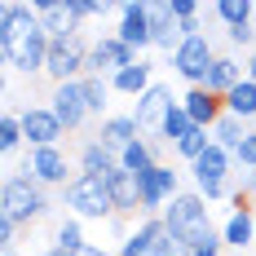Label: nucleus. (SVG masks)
Returning <instances> with one entry per match:
<instances>
[{
	"instance_id": "nucleus-1",
	"label": "nucleus",
	"mask_w": 256,
	"mask_h": 256,
	"mask_svg": "<svg viewBox=\"0 0 256 256\" xmlns=\"http://www.w3.org/2000/svg\"><path fill=\"white\" fill-rule=\"evenodd\" d=\"M164 226H168V234L177 238L186 252H199V248H208V243L221 238V230L212 226L208 199H199L194 190H181L177 199L164 208Z\"/></svg>"
},
{
	"instance_id": "nucleus-2",
	"label": "nucleus",
	"mask_w": 256,
	"mask_h": 256,
	"mask_svg": "<svg viewBox=\"0 0 256 256\" xmlns=\"http://www.w3.org/2000/svg\"><path fill=\"white\" fill-rule=\"evenodd\" d=\"M49 208H53L49 190L40 181H31L26 172H9V177L0 181V212L14 216L18 226H31V221L49 216Z\"/></svg>"
},
{
	"instance_id": "nucleus-3",
	"label": "nucleus",
	"mask_w": 256,
	"mask_h": 256,
	"mask_svg": "<svg viewBox=\"0 0 256 256\" xmlns=\"http://www.w3.org/2000/svg\"><path fill=\"white\" fill-rule=\"evenodd\" d=\"M230 172H234V154L221 150L216 142L208 146L194 164H190V177H194V194L208 199V204H221V199H234V186H230Z\"/></svg>"
},
{
	"instance_id": "nucleus-4",
	"label": "nucleus",
	"mask_w": 256,
	"mask_h": 256,
	"mask_svg": "<svg viewBox=\"0 0 256 256\" xmlns=\"http://www.w3.org/2000/svg\"><path fill=\"white\" fill-rule=\"evenodd\" d=\"M62 204H66V212H71L76 221H110V216H120L115 204H110L106 177H88V172H80V177L62 190Z\"/></svg>"
},
{
	"instance_id": "nucleus-5",
	"label": "nucleus",
	"mask_w": 256,
	"mask_h": 256,
	"mask_svg": "<svg viewBox=\"0 0 256 256\" xmlns=\"http://www.w3.org/2000/svg\"><path fill=\"white\" fill-rule=\"evenodd\" d=\"M88 44L80 31H58L49 40V62H44V76L53 84H66V80H84L88 76Z\"/></svg>"
},
{
	"instance_id": "nucleus-6",
	"label": "nucleus",
	"mask_w": 256,
	"mask_h": 256,
	"mask_svg": "<svg viewBox=\"0 0 256 256\" xmlns=\"http://www.w3.org/2000/svg\"><path fill=\"white\" fill-rule=\"evenodd\" d=\"M120 256H190V252L168 234L164 216H142V221L120 238Z\"/></svg>"
},
{
	"instance_id": "nucleus-7",
	"label": "nucleus",
	"mask_w": 256,
	"mask_h": 256,
	"mask_svg": "<svg viewBox=\"0 0 256 256\" xmlns=\"http://www.w3.org/2000/svg\"><path fill=\"white\" fill-rule=\"evenodd\" d=\"M177 194H181V177L172 164H159V168L137 177V208H142V216H164V208Z\"/></svg>"
},
{
	"instance_id": "nucleus-8",
	"label": "nucleus",
	"mask_w": 256,
	"mask_h": 256,
	"mask_svg": "<svg viewBox=\"0 0 256 256\" xmlns=\"http://www.w3.org/2000/svg\"><path fill=\"white\" fill-rule=\"evenodd\" d=\"M18 172H26L31 181H40L44 190H66V186L80 177L76 168H71V159H66V150H62V146H40V150H26V164L18 168Z\"/></svg>"
},
{
	"instance_id": "nucleus-9",
	"label": "nucleus",
	"mask_w": 256,
	"mask_h": 256,
	"mask_svg": "<svg viewBox=\"0 0 256 256\" xmlns=\"http://www.w3.org/2000/svg\"><path fill=\"white\" fill-rule=\"evenodd\" d=\"M212 62H216V49H212V40H208L204 31H199V36H186V40H181V49L168 58L172 76L186 80V88H199Z\"/></svg>"
},
{
	"instance_id": "nucleus-10",
	"label": "nucleus",
	"mask_w": 256,
	"mask_h": 256,
	"mask_svg": "<svg viewBox=\"0 0 256 256\" xmlns=\"http://www.w3.org/2000/svg\"><path fill=\"white\" fill-rule=\"evenodd\" d=\"M115 36H120L137 58H146V53L154 49L150 44V0H124V4H120V26H115Z\"/></svg>"
},
{
	"instance_id": "nucleus-11",
	"label": "nucleus",
	"mask_w": 256,
	"mask_h": 256,
	"mask_svg": "<svg viewBox=\"0 0 256 256\" xmlns=\"http://www.w3.org/2000/svg\"><path fill=\"white\" fill-rule=\"evenodd\" d=\"M132 62H137V53L128 49L115 31H110V36H93V44H88V76L115 80L124 66H132Z\"/></svg>"
},
{
	"instance_id": "nucleus-12",
	"label": "nucleus",
	"mask_w": 256,
	"mask_h": 256,
	"mask_svg": "<svg viewBox=\"0 0 256 256\" xmlns=\"http://www.w3.org/2000/svg\"><path fill=\"white\" fill-rule=\"evenodd\" d=\"M49 110L62 120V128H66V132H80V128L93 120V110H88V102H84V84H80V80L53 84V93H49Z\"/></svg>"
},
{
	"instance_id": "nucleus-13",
	"label": "nucleus",
	"mask_w": 256,
	"mask_h": 256,
	"mask_svg": "<svg viewBox=\"0 0 256 256\" xmlns=\"http://www.w3.org/2000/svg\"><path fill=\"white\" fill-rule=\"evenodd\" d=\"M40 22V14H36V4H26V0H4L0 4V62L9 66V58H14V44L22 40V31Z\"/></svg>"
},
{
	"instance_id": "nucleus-14",
	"label": "nucleus",
	"mask_w": 256,
	"mask_h": 256,
	"mask_svg": "<svg viewBox=\"0 0 256 256\" xmlns=\"http://www.w3.org/2000/svg\"><path fill=\"white\" fill-rule=\"evenodd\" d=\"M49 26L36 22L31 31H22V40L14 44V58H9V66L18 71V76H44V62H49Z\"/></svg>"
},
{
	"instance_id": "nucleus-15",
	"label": "nucleus",
	"mask_w": 256,
	"mask_h": 256,
	"mask_svg": "<svg viewBox=\"0 0 256 256\" xmlns=\"http://www.w3.org/2000/svg\"><path fill=\"white\" fill-rule=\"evenodd\" d=\"M18 120H22V132H26V150L62 146V137H66L62 120L53 115L49 106H22V110H18Z\"/></svg>"
},
{
	"instance_id": "nucleus-16",
	"label": "nucleus",
	"mask_w": 256,
	"mask_h": 256,
	"mask_svg": "<svg viewBox=\"0 0 256 256\" xmlns=\"http://www.w3.org/2000/svg\"><path fill=\"white\" fill-rule=\"evenodd\" d=\"M177 102H181V98H172V88H168L164 80H154L150 88L137 98V106H132V120L142 124V132H146V137H154V132H159V124H164V115H168Z\"/></svg>"
},
{
	"instance_id": "nucleus-17",
	"label": "nucleus",
	"mask_w": 256,
	"mask_h": 256,
	"mask_svg": "<svg viewBox=\"0 0 256 256\" xmlns=\"http://www.w3.org/2000/svg\"><path fill=\"white\" fill-rule=\"evenodd\" d=\"M230 216H226V226H221V243L226 248H252L256 243V208H252V199H243V194H234L230 199Z\"/></svg>"
},
{
	"instance_id": "nucleus-18",
	"label": "nucleus",
	"mask_w": 256,
	"mask_h": 256,
	"mask_svg": "<svg viewBox=\"0 0 256 256\" xmlns=\"http://www.w3.org/2000/svg\"><path fill=\"white\" fill-rule=\"evenodd\" d=\"M142 137H146V132H142L137 120H132V110H110L102 124H98V142L110 146L115 154H124L128 146H132V142H142Z\"/></svg>"
},
{
	"instance_id": "nucleus-19",
	"label": "nucleus",
	"mask_w": 256,
	"mask_h": 256,
	"mask_svg": "<svg viewBox=\"0 0 256 256\" xmlns=\"http://www.w3.org/2000/svg\"><path fill=\"white\" fill-rule=\"evenodd\" d=\"M181 40H186V31H181V22L172 18L168 0H150V44L172 58V53L181 49Z\"/></svg>"
},
{
	"instance_id": "nucleus-20",
	"label": "nucleus",
	"mask_w": 256,
	"mask_h": 256,
	"mask_svg": "<svg viewBox=\"0 0 256 256\" xmlns=\"http://www.w3.org/2000/svg\"><path fill=\"white\" fill-rule=\"evenodd\" d=\"M238 80H248L243 62H238L234 53H216V62L208 66V76H204V84H199V88H208L212 98H221V102H226V93H230Z\"/></svg>"
},
{
	"instance_id": "nucleus-21",
	"label": "nucleus",
	"mask_w": 256,
	"mask_h": 256,
	"mask_svg": "<svg viewBox=\"0 0 256 256\" xmlns=\"http://www.w3.org/2000/svg\"><path fill=\"white\" fill-rule=\"evenodd\" d=\"M181 106H186V115L194 120V128H208V132L221 124V115H226V102L212 98L208 88H186V93H181Z\"/></svg>"
},
{
	"instance_id": "nucleus-22",
	"label": "nucleus",
	"mask_w": 256,
	"mask_h": 256,
	"mask_svg": "<svg viewBox=\"0 0 256 256\" xmlns=\"http://www.w3.org/2000/svg\"><path fill=\"white\" fill-rule=\"evenodd\" d=\"M76 168L88 172V177H110V172L120 168V154L110 150V146H102L98 137H88V142L76 150Z\"/></svg>"
},
{
	"instance_id": "nucleus-23",
	"label": "nucleus",
	"mask_w": 256,
	"mask_h": 256,
	"mask_svg": "<svg viewBox=\"0 0 256 256\" xmlns=\"http://www.w3.org/2000/svg\"><path fill=\"white\" fill-rule=\"evenodd\" d=\"M150 84H154V62H146V58H137L132 66H124L120 76L110 80V88H115V93H124V98H132V102H137Z\"/></svg>"
},
{
	"instance_id": "nucleus-24",
	"label": "nucleus",
	"mask_w": 256,
	"mask_h": 256,
	"mask_svg": "<svg viewBox=\"0 0 256 256\" xmlns=\"http://www.w3.org/2000/svg\"><path fill=\"white\" fill-rule=\"evenodd\" d=\"M106 190H110V204L120 216H142V208H137V177L124 172V168H115L110 177H106Z\"/></svg>"
},
{
	"instance_id": "nucleus-25",
	"label": "nucleus",
	"mask_w": 256,
	"mask_h": 256,
	"mask_svg": "<svg viewBox=\"0 0 256 256\" xmlns=\"http://www.w3.org/2000/svg\"><path fill=\"white\" fill-rule=\"evenodd\" d=\"M159 164H164V159H159V142H154V137H142V142H132V146L120 154V168L132 172V177L150 172V168H159Z\"/></svg>"
},
{
	"instance_id": "nucleus-26",
	"label": "nucleus",
	"mask_w": 256,
	"mask_h": 256,
	"mask_svg": "<svg viewBox=\"0 0 256 256\" xmlns=\"http://www.w3.org/2000/svg\"><path fill=\"white\" fill-rule=\"evenodd\" d=\"M212 18L226 26V31L252 26V18H256V0H221V4H212Z\"/></svg>"
},
{
	"instance_id": "nucleus-27",
	"label": "nucleus",
	"mask_w": 256,
	"mask_h": 256,
	"mask_svg": "<svg viewBox=\"0 0 256 256\" xmlns=\"http://www.w3.org/2000/svg\"><path fill=\"white\" fill-rule=\"evenodd\" d=\"M226 115L243 120V124H252V120H256V84H252V80H238L230 93H226Z\"/></svg>"
},
{
	"instance_id": "nucleus-28",
	"label": "nucleus",
	"mask_w": 256,
	"mask_h": 256,
	"mask_svg": "<svg viewBox=\"0 0 256 256\" xmlns=\"http://www.w3.org/2000/svg\"><path fill=\"white\" fill-rule=\"evenodd\" d=\"M80 84H84V102H88V110H93L98 120H106V115H110V98H115L110 80L106 76H84Z\"/></svg>"
},
{
	"instance_id": "nucleus-29",
	"label": "nucleus",
	"mask_w": 256,
	"mask_h": 256,
	"mask_svg": "<svg viewBox=\"0 0 256 256\" xmlns=\"http://www.w3.org/2000/svg\"><path fill=\"white\" fill-rule=\"evenodd\" d=\"M190 132H194V120H190V115H186V106L177 102L168 115H164V124H159V132H154V142H168V146H177L181 137H190Z\"/></svg>"
},
{
	"instance_id": "nucleus-30",
	"label": "nucleus",
	"mask_w": 256,
	"mask_h": 256,
	"mask_svg": "<svg viewBox=\"0 0 256 256\" xmlns=\"http://www.w3.org/2000/svg\"><path fill=\"white\" fill-rule=\"evenodd\" d=\"M36 14H40V22L49 26V36H58V31H80V26L71 22L66 0H36Z\"/></svg>"
},
{
	"instance_id": "nucleus-31",
	"label": "nucleus",
	"mask_w": 256,
	"mask_h": 256,
	"mask_svg": "<svg viewBox=\"0 0 256 256\" xmlns=\"http://www.w3.org/2000/svg\"><path fill=\"white\" fill-rule=\"evenodd\" d=\"M53 248L66 252V256H76L80 248H88V238H84V221H76V216L58 221V230H53Z\"/></svg>"
},
{
	"instance_id": "nucleus-32",
	"label": "nucleus",
	"mask_w": 256,
	"mask_h": 256,
	"mask_svg": "<svg viewBox=\"0 0 256 256\" xmlns=\"http://www.w3.org/2000/svg\"><path fill=\"white\" fill-rule=\"evenodd\" d=\"M243 137H248V124H243V120H234V115H221V124L212 128V142H216V146H221V150H238V142H243Z\"/></svg>"
},
{
	"instance_id": "nucleus-33",
	"label": "nucleus",
	"mask_w": 256,
	"mask_h": 256,
	"mask_svg": "<svg viewBox=\"0 0 256 256\" xmlns=\"http://www.w3.org/2000/svg\"><path fill=\"white\" fill-rule=\"evenodd\" d=\"M168 9H172V18L181 22V31L186 36H199L204 31V4H194V0H168Z\"/></svg>"
},
{
	"instance_id": "nucleus-34",
	"label": "nucleus",
	"mask_w": 256,
	"mask_h": 256,
	"mask_svg": "<svg viewBox=\"0 0 256 256\" xmlns=\"http://www.w3.org/2000/svg\"><path fill=\"white\" fill-rule=\"evenodd\" d=\"M26 146V132H22V120H18V110H4V120H0V150L14 154Z\"/></svg>"
},
{
	"instance_id": "nucleus-35",
	"label": "nucleus",
	"mask_w": 256,
	"mask_h": 256,
	"mask_svg": "<svg viewBox=\"0 0 256 256\" xmlns=\"http://www.w3.org/2000/svg\"><path fill=\"white\" fill-rule=\"evenodd\" d=\"M208 146H212V132H208V128H194L190 137H181L177 146H172V154H177V159H186V164H194Z\"/></svg>"
},
{
	"instance_id": "nucleus-36",
	"label": "nucleus",
	"mask_w": 256,
	"mask_h": 256,
	"mask_svg": "<svg viewBox=\"0 0 256 256\" xmlns=\"http://www.w3.org/2000/svg\"><path fill=\"white\" fill-rule=\"evenodd\" d=\"M234 168H238V172H252V168H256V128H248V137L238 142V150H234Z\"/></svg>"
},
{
	"instance_id": "nucleus-37",
	"label": "nucleus",
	"mask_w": 256,
	"mask_h": 256,
	"mask_svg": "<svg viewBox=\"0 0 256 256\" xmlns=\"http://www.w3.org/2000/svg\"><path fill=\"white\" fill-rule=\"evenodd\" d=\"M66 9H71V22H88V18H102L106 14V4L102 0H66Z\"/></svg>"
},
{
	"instance_id": "nucleus-38",
	"label": "nucleus",
	"mask_w": 256,
	"mask_h": 256,
	"mask_svg": "<svg viewBox=\"0 0 256 256\" xmlns=\"http://www.w3.org/2000/svg\"><path fill=\"white\" fill-rule=\"evenodd\" d=\"M18 230H22V226H18V221H14V216H4V212H0V252H4V248H14V243H18Z\"/></svg>"
},
{
	"instance_id": "nucleus-39",
	"label": "nucleus",
	"mask_w": 256,
	"mask_h": 256,
	"mask_svg": "<svg viewBox=\"0 0 256 256\" xmlns=\"http://www.w3.org/2000/svg\"><path fill=\"white\" fill-rule=\"evenodd\" d=\"M234 49H256V26H238V31H226Z\"/></svg>"
},
{
	"instance_id": "nucleus-40",
	"label": "nucleus",
	"mask_w": 256,
	"mask_h": 256,
	"mask_svg": "<svg viewBox=\"0 0 256 256\" xmlns=\"http://www.w3.org/2000/svg\"><path fill=\"white\" fill-rule=\"evenodd\" d=\"M76 256H120V252H106V248H98V243H88V248H80Z\"/></svg>"
},
{
	"instance_id": "nucleus-41",
	"label": "nucleus",
	"mask_w": 256,
	"mask_h": 256,
	"mask_svg": "<svg viewBox=\"0 0 256 256\" xmlns=\"http://www.w3.org/2000/svg\"><path fill=\"white\" fill-rule=\"evenodd\" d=\"M243 71H248V80H252V84H256V49L248 53V62H243Z\"/></svg>"
},
{
	"instance_id": "nucleus-42",
	"label": "nucleus",
	"mask_w": 256,
	"mask_h": 256,
	"mask_svg": "<svg viewBox=\"0 0 256 256\" xmlns=\"http://www.w3.org/2000/svg\"><path fill=\"white\" fill-rule=\"evenodd\" d=\"M40 256H66V252H58V248H44V252H40Z\"/></svg>"
},
{
	"instance_id": "nucleus-43",
	"label": "nucleus",
	"mask_w": 256,
	"mask_h": 256,
	"mask_svg": "<svg viewBox=\"0 0 256 256\" xmlns=\"http://www.w3.org/2000/svg\"><path fill=\"white\" fill-rule=\"evenodd\" d=\"M252 26H256V18H252Z\"/></svg>"
},
{
	"instance_id": "nucleus-44",
	"label": "nucleus",
	"mask_w": 256,
	"mask_h": 256,
	"mask_svg": "<svg viewBox=\"0 0 256 256\" xmlns=\"http://www.w3.org/2000/svg\"><path fill=\"white\" fill-rule=\"evenodd\" d=\"M252 208H256V204H252Z\"/></svg>"
}]
</instances>
